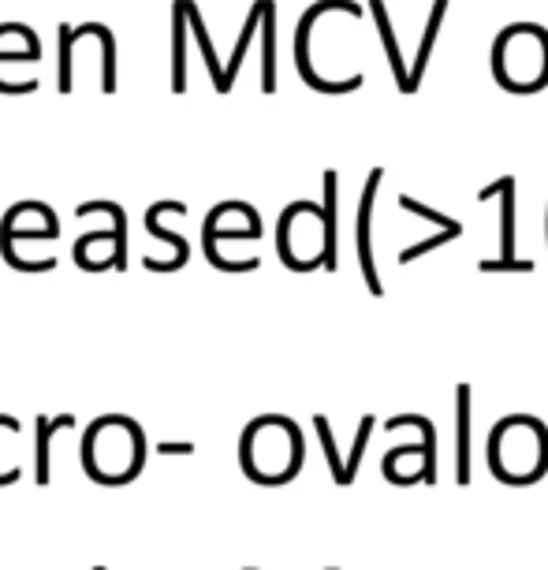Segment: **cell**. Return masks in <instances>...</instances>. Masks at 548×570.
<instances>
[{"mask_svg":"<svg viewBox=\"0 0 548 570\" xmlns=\"http://www.w3.org/2000/svg\"><path fill=\"white\" fill-rule=\"evenodd\" d=\"M489 470L504 484H534L548 473V429L530 414L496 422L489 433Z\"/></svg>","mask_w":548,"mask_h":570,"instance_id":"6da1fadb","label":"cell"},{"mask_svg":"<svg viewBox=\"0 0 548 570\" xmlns=\"http://www.w3.org/2000/svg\"><path fill=\"white\" fill-rule=\"evenodd\" d=\"M493 79L507 93H541L548 87V31L537 23H512L493 42Z\"/></svg>","mask_w":548,"mask_h":570,"instance_id":"7a4b0ae2","label":"cell"},{"mask_svg":"<svg viewBox=\"0 0 548 570\" xmlns=\"http://www.w3.org/2000/svg\"><path fill=\"white\" fill-rule=\"evenodd\" d=\"M515 176H500L496 183L478 190V202L500 198V258L496 261H478L481 272H534V261L515 258Z\"/></svg>","mask_w":548,"mask_h":570,"instance_id":"3957f363","label":"cell"},{"mask_svg":"<svg viewBox=\"0 0 548 570\" xmlns=\"http://www.w3.org/2000/svg\"><path fill=\"white\" fill-rule=\"evenodd\" d=\"M384 183V168H373L370 179L362 187V202H358V265H362V277H366V288L370 294L381 299L384 288H381V277H377V261H373V213H377V190Z\"/></svg>","mask_w":548,"mask_h":570,"instance_id":"277c9868","label":"cell"},{"mask_svg":"<svg viewBox=\"0 0 548 570\" xmlns=\"http://www.w3.org/2000/svg\"><path fill=\"white\" fill-rule=\"evenodd\" d=\"M370 15H373V23H377V37H381V45H384V56H389L395 90L407 93L411 68H407V60H403L400 37H395V31H392V19H389V8H384V0H370Z\"/></svg>","mask_w":548,"mask_h":570,"instance_id":"5b68a950","label":"cell"},{"mask_svg":"<svg viewBox=\"0 0 548 570\" xmlns=\"http://www.w3.org/2000/svg\"><path fill=\"white\" fill-rule=\"evenodd\" d=\"M444 15H448V0H433L429 19H425V34H422L418 53H414V64H411L407 98H411V93H418V90H422V82H425V68H429V60H433V45H437L440 26H444Z\"/></svg>","mask_w":548,"mask_h":570,"instance_id":"8992f818","label":"cell"},{"mask_svg":"<svg viewBox=\"0 0 548 570\" xmlns=\"http://www.w3.org/2000/svg\"><path fill=\"white\" fill-rule=\"evenodd\" d=\"M384 478L392 484H414V481H425V448L422 440L418 444H407V448H392L384 455Z\"/></svg>","mask_w":548,"mask_h":570,"instance_id":"52a82bcc","label":"cell"},{"mask_svg":"<svg viewBox=\"0 0 548 570\" xmlns=\"http://www.w3.org/2000/svg\"><path fill=\"white\" fill-rule=\"evenodd\" d=\"M79 213V221L82 216H93V213H105L109 221H112V239H116V246H112V269L116 272H124L127 269V213L120 209L116 202H87V205H79L75 209Z\"/></svg>","mask_w":548,"mask_h":570,"instance_id":"ba28073f","label":"cell"},{"mask_svg":"<svg viewBox=\"0 0 548 570\" xmlns=\"http://www.w3.org/2000/svg\"><path fill=\"white\" fill-rule=\"evenodd\" d=\"M456 481L470 484V384L456 388Z\"/></svg>","mask_w":548,"mask_h":570,"instance_id":"9c48e42d","label":"cell"},{"mask_svg":"<svg viewBox=\"0 0 548 570\" xmlns=\"http://www.w3.org/2000/svg\"><path fill=\"white\" fill-rule=\"evenodd\" d=\"M261 93H277V0L261 15Z\"/></svg>","mask_w":548,"mask_h":570,"instance_id":"30bf717a","label":"cell"},{"mask_svg":"<svg viewBox=\"0 0 548 570\" xmlns=\"http://www.w3.org/2000/svg\"><path fill=\"white\" fill-rule=\"evenodd\" d=\"M187 23H191V34H194L198 49H202V60H205V71H210V79H213V90L228 93V82H224V64L216 60L213 37H210V31H205V19H202V12H198L194 0H187Z\"/></svg>","mask_w":548,"mask_h":570,"instance_id":"8fae6325","label":"cell"},{"mask_svg":"<svg viewBox=\"0 0 548 570\" xmlns=\"http://www.w3.org/2000/svg\"><path fill=\"white\" fill-rule=\"evenodd\" d=\"M187 0H176L172 4V93L187 90Z\"/></svg>","mask_w":548,"mask_h":570,"instance_id":"7c38bea8","label":"cell"},{"mask_svg":"<svg viewBox=\"0 0 548 570\" xmlns=\"http://www.w3.org/2000/svg\"><path fill=\"white\" fill-rule=\"evenodd\" d=\"M261 15H266V0H254V4H250V15H247V23H243V31H239V42H235L232 60L224 64V82H228V90L235 87V79H239V68H243V60H247V49H250L254 34L261 31Z\"/></svg>","mask_w":548,"mask_h":570,"instance_id":"4fadbf2b","label":"cell"},{"mask_svg":"<svg viewBox=\"0 0 548 570\" xmlns=\"http://www.w3.org/2000/svg\"><path fill=\"white\" fill-rule=\"evenodd\" d=\"M75 417L71 414H60L56 422L49 417H37V484H49V444H53V433L56 429H71Z\"/></svg>","mask_w":548,"mask_h":570,"instance_id":"5bb4252c","label":"cell"},{"mask_svg":"<svg viewBox=\"0 0 548 570\" xmlns=\"http://www.w3.org/2000/svg\"><path fill=\"white\" fill-rule=\"evenodd\" d=\"M168 209H172V202H157V205H149V209H146V227H149V235H157V239H165L168 246H172V250H176V269H183L187 258H191V246H187L183 235L165 232V227H160V216H165Z\"/></svg>","mask_w":548,"mask_h":570,"instance_id":"9a60e30c","label":"cell"},{"mask_svg":"<svg viewBox=\"0 0 548 570\" xmlns=\"http://www.w3.org/2000/svg\"><path fill=\"white\" fill-rule=\"evenodd\" d=\"M4 60H15V64H37L42 60V42H31V45H19V49H0V64ZM37 90V82L34 87H12V82H4L0 79V93H8V98H19V93H34Z\"/></svg>","mask_w":548,"mask_h":570,"instance_id":"2e32d148","label":"cell"},{"mask_svg":"<svg viewBox=\"0 0 548 570\" xmlns=\"http://www.w3.org/2000/svg\"><path fill=\"white\" fill-rule=\"evenodd\" d=\"M456 239H462V221H459V224H451V227H444V232H437V235H429V239H422V243L407 246V250L400 254V265L418 261V258H425V254L440 250L444 243H456Z\"/></svg>","mask_w":548,"mask_h":570,"instance_id":"e0dca14e","label":"cell"},{"mask_svg":"<svg viewBox=\"0 0 548 570\" xmlns=\"http://www.w3.org/2000/svg\"><path fill=\"white\" fill-rule=\"evenodd\" d=\"M314 429L321 436V448H325V459H328V470H333V481L339 484V489H347V462L339 459L336 444H333V429H328V417H314Z\"/></svg>","mask_w":548,"mask_h":570,"instance_id":"ac0fdd59","label":"cell"},{"mask_svg":"<svg viewBox=\"0 0 548 570\" xmlns=\"http://www.w3.org/2000/svg\"><path fill=\"white\" fill-rule=\"evenodd\" d=\"M56 37H60V71H56V90H60V93H71V90H75V71H71V53H75L71 23H60V26H56Z\"/></svg>","mask_w":548,"mask_h":570,"instance_id":"d6986e66","label":"cell"},{"mask_svg":"<svg viewBox=\"0 0 548 570\" xmlns=\"http://www.w3.org/2000/svg\"><path fill=\"white\" fill-rule=\"evenodd\" d=\"M165 455H191V444H165Z\"/></svg>","mask_w":548,"mask_h":570,"instance_id":"ffe728a7","label":"cell"}]
</instances>
